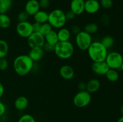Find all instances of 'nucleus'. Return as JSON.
Here are the masks:
<instances>
[{
  "mask_svg": "<svg viewBox=\"0 0 123 122\" xmlns=\"http://www.w3.org/2000/svg\"><path fill=\"white\" fill-rule=\"evenodd\" d=\"M2 1H3V0H0V2H1Z\"/></svg>",
  "mask_w": 123,
  "mask_h": 122,
  "instance_id": "37998d69",
  "label": "nucleus"
},
{
  "mask_svg": "<svg viewBox=\"0 0 123 122\" xmlns=\"http://www.w3.org/2000/svg\"><path fill=\"white\" fill-rule=\"evenodd\" d=\"M4 93V87L3 84L0 82V98L3 96Z\"/></svg>",
  "mask_w": 123,
  "mask_h": 122,
  "instance_id": "58836bf2",
  "label": "nucleus"
},
{
  "mask_svg": "<svg viewBox=\"0 0 123 122\" xmlns=\"http://www.w3.org/2000/svg\"><path fill=\"white\" fill-rule=\"evenodd\" d=\"M98 26L95 23H88L86 24L84 28V31L88 33L89 34L92 35L96 33L98 31Z\"/></svg>",
  "mask_w": 123,
  "mask_h": 122,
  "instance_id": "393cba45",
  "label": "nucleus"
},
{
  "mask_svg": "<svg viewBox=\"0 0 123 122\" xmlns=\"http://www.w3.org/2000/svg\"><path fill=\"white\" fill-rule=\"evenodd\" d=\"M100 7L105 9H109L113 6L112 0H99Z\"/></svg>",
  "mask_w": 123,
  "mask_h": 122,
  "instance_id": "c756f323",
  "label": "nucleus"
},
{
  "mask_svg": "<svg viewBox=\"0 0 123 122\" xmlns=\"http://www.w3.org/2000/svg\"><path fill=\"white\" fill-rule=\"evenodd\" d=\"M96 1H99V0H96Z\"/></svg>",
  "mask_w": 123,
  "mask_h": 122,
  "instance_id": "c03bdc74",
  "label": "nucleus"
},
{
  "mask_svg": "<svg viewBox=\"0 0 123 122\" xmlns=\"http://www.w3.org/2000/svg\"><path fill=\"white\" fill-rule=\"evenodd\" d=\"M91 94L86 90L79 91L74 95L73 102L78 108H84L90 104L91 102Z\"/></svg>",
  "mask_w": 123,
  "mask_h": 122,
  "instance_id": "0eeeda50",
  "label": "nucleus"
},
{
  "mask_svg": "<svg viewBox=\"0 0 123 122\" xmlns=\"http://www.w3.org/2000/svg\"><path fill=\"white\" fill-rule=\"evenodd\" d=\"M44 39H45L46 43L55 45L57 44L58 42H59L57 32L55 31V30L52 29L48 34L44 36Z\"/></svg>",
  "mask_w": 123,
  "mask_h": 122,
  "instance_id": "aec40b11",
  "label": "nucleus"
},
{
  "mask_svg": "<svg viewBox=\"0 0 123 122\" xmlns=\"http://www.w3.org/2000/svg\"><path fill=\"white\" fill-rule=\"evenodd\" d=\"M105 61L110 69L118 70L121 68L123 62V57L120 53L113 51L108 53Z\"/></svg>",
  "mask_w": 123,
  "mask_h": 122,
  "instance_id": "423d86ee",
  "label": "nucleus"
},
{
  "mask_svg": "<svg viewBox=\"0 0 123 122\" xmlns=\"http://www.w3.org/2000/svg\"><path fill=\"white\" fill-rule=\"evenodd\" d=\"M65 14H66V19H67V20H73V19H74V17H75L76 16L74 13H73V11H72L70 10L67 11V12H66V13H65Z\"/></svg>",
  "mask_w": 123,
  "mask_h": 122,
  "instance_id": "72a5a7b5",
  "label": "nucleus"
},
{
  "mask_svg": "<svg viewBox=\"0 0 123 122\" xmlns=\"http://www.w3.org/2000/svg\"><path fill=\"white\" fill-rule=\"evenodd\" d=\"M100 86L101 83L98 79H91L86 83V90L91 94L96 93L99 90Z\"/></svg>",
  "mask_w": 123,
  "mask_h": 122,
  "instance_id": "f3484780",
  "label": "nucleus"
},
{
  "mask_svg": "<svg viewBox=\"0 0 123 122\" xmlns=\"http://www.w3.org/2000/svg\"><path fill=\"white\" fill-rule=\"evenodd\" d=\"M59 73L61 77L66 80H70L74 76V71L69 65H64L61 66L59 70Z\"/></svg>",
  "mask_w": 123,
  "mask_h": 122,
  "instance_id": "4468645a",
  "label": "nucleus"
},
{
  "mask_svg": "<svg viewBox=\"0 0 123 122\" xmlns=\"http://www.w3.org/2000/svg\"><path fill=\"white\" fill-rule=\"evenodd\" d=\"M48 22L52 28L60 29L64 27L67 22L65 12L60 8H56L49 13Z\"/></svg>",
  "mask_w": 123,
  "mask_h": 122,
  "instance_id": "20e7f679",
  "label": "nucleus"
},
{
  "mask_svg": "<svg viewBox=\"0 0 123 122\" xmlns=\"http://www.w3.org/2000/svg\"><path fill=\"white\" fill-rule=\"evenodd\" d=\"M12 1H14V0H12Z\"/></svg>",
  "mask_w": 123,
  "mask_h": 122,
  "instance_id": "a18cd8bd",
  "label": "nucleus"
},
{
  "mask_svg": "<svg viewBox=\"0 0 123 122\" xmlns=\"http://www.w3.org/2000/svg\"><path fill=\"white\" fill-rule=\"evenodd\" d=\"M86 83H85V82L81 81V82H80L79 84H78V88L79 91L86 90Z\"/></svg>",
  "mask_w": 123,
  "mask_h": 122,
  "instance_id": "e433bc0d",
  "label": "nucleus"
},
{
  "mask_svg": "<svg viewBox=\"0 0 123 122\" xmlns=\"http://www.w3.org/2000/svg\"><path fill=\"white\" fill-rule=\"evenodd\" d=\"M54 53L58 58L67 60L73 56L74 52V47L73 43L68 41H59L55 45Z\"/></svg>",
  "mask_w": 123,
  "mask_h": 122,
  "instance_id": "7ed1b4c3",
  "label": "nucleus"
},
{
  "mask_svg": "<svg viewBox=\"0 0 123 122\" xmlns=\"http://www.w3.org/2000/svg\"><path fill=\"white\" fill-rule=\"evenodd\" d=\"M92 38L91 35L85 31H80L76 35L75 43L77 47L82 51L87 50L89 47L92 43Z\"/></svg>",
  "mask_w": 123,
  "mask_h": 122,
  "instance_id": "39448f33",
  "label": "nucleus"
},
{
  "mask_svg": "<svg viewBox=\"0 0 123 122\" xmlns=\"http://www.w3.org/2000/svg\"><path fill=\"white\" fill-rule=\"evenodd\" d=\"M11 19L7 14H0V28L7 29L11 25Z\"/></svg>",
  "mask_w": 123,
  "mask_h": 122,
  "instance_id": "4be33fe9",
  "label": "nucleus"
},
{
  "mask_svg": "<svg viewBox=\"0 0 123 122\" xmlns=\"http://www.w3.org/2000/svg\"><path fill=\"white\" fill-rule=\"evenodd\" d=\"M27 39L28 45L30 49L33 48H43L45 39L44 36L39 32H34Z\"/></svg>",
  "mask_w": 123,
  "mask_h": 122,
  "instance_id": "1a4fd4ad",
  "label": "nucleus"
},
{
  "mask_svg": "<svg viewBox=\"0 0 123 122\" xmlns=\"http://www.w3.org/2000/svg\"><path fill=\"white\" fill-rule=\"evenodd\" d=\"M44 51L43 48H33L30 49L28 56L34 62L40 61L44 56Z\"/></svg>",
  "mask_w": 123,
  "mask_h": 122,
  "instance_id": "2eb2a0df",
  "label": "nucleus"
},
{
  "mask_svg": "<svg viewBox=\"0 0 123 122\" xmlns=\"http://www.w3.org/2000/svg\"><path fill=\"white\" fill-rule=\"evenodd\" d=\"M48 15H49V13H47L46 11L40 10L33 16L34 20V22H38L40 24L48 22Z\"/></svg>",
  "mask_w": 123,
  "mask_h": 122,
  "instance_id": "6ab92c4d",
  "label": "nucleus"
},
{
  "mask_svg": "<svg viewBox=\"0 0 123 122\" xmlns=\"http://www.w3.org/2000/svg\"><path fill=\"white\" fill-rule=\"evenodd\" d=\"M105 75L107 80L112 83H115L117 81L120 77L118 71L113 69H109Z\"/></svg>",
  "mask_w": 123,
  "mask_h": 122,
  "instance_id": "412c9836",
  "label": "nucleus"
},
{
  "mask_svg": "<svg viewBox=\"0 0 123 122\" xmlns=\"http://www.w3.org/2000/svg\"><path fill=\"white\" fill-rule=\"evenodd\" d=\"M12 0H3L0 2V14H6L12 6Z\"/></svg>",
  "mask_w": 123,
  "mask_h": 122,
  "instance_id": "b1692460",
  "label": "nucleus"
},
{
  "mask_svg": "<svg viewBox=\"0 0 123 122\" xmlns=\"http://www.w3.org/2000/svg\"><path fill=\"white\" fill-rule=\"evenodd\" d=\"M9 46L6 41L0 39V59L4 58L8 55Z\"/></svg>",
  "mask_w": 123,
  "mask_h": 122,
  "instance_id": "5701e85b",
  "label": "nucleus"
},
{
  "mask_svg": "<svg viewBox=\"0 0 123 122\" xmlns=\"http://www.w3.org/2000/svg\"><path fill=\"white\" fill-rule=\"evenodd\" d=\"M8 67V61L6 57L0 59V71H6Z\"/></svg>",
  "mask_w": 123,
  "mask_h": 122,
  "instance_id": "7c9ffc66",
  "label": "nucleus"
},
{
  "mask_svg": "<svg viewBox=\"0 0 123 122\" xmlns=\"http://www.w3.org/2000/svg\"><path fill=\"white\" fill-rule=\"evenodd\" d=\"M57 35L59 41H68L71 38L72 32L68 28L63 27L59 29Z\"/></svg>",
  "mask_w": 123,
  "mask_h": 122,
  "instance_id": "a211bd4d",
  "label": "nucleus"
},
{
  "mask_svg": "<svg viewBox=\"0 0 123 122\" xmlns=\"http://www.w3.org/2000/svg\"><path fill=\"white\" fill-rule=\"evenodd\" d=\"M29 105L28 99L26 97L20 96L14 100V105L15 108L18 111H24L26 110Z\"/></svg>",
  "mask_w": 123,
  "mask_h": 122,
  "instance_id": "dca6fc26",
  "label": "nucleus"
},
{
  "mask_svg": "<svg viewBox=\"0 0 123 122\" xmlns=\"http://www.w3.org/2000/svg\"><path fill=\"white\" fill-rule=\"evenodd\" d=\"M117 122H123V116H121V117H120Z\"/></svg>",
  "mask_w": 123,
  "mask_h": 122,
  "instance_id": "ea45409f",
  "label": "nucleus"
},
{
  "mask_svg": "<svg viewBox=\"0 0 123 122\" xmlns=\"http://www.w3.org/2000/svg\"><path fill=\"white\" fill-rule=\"evenodd\" d=\"M41 24L39 23L38 22H34L32 23V28H33V31L34 32H38L40 29V28Z\"/></svg>",
  "mask_w": 123,
  "mask_h": 122,
  "instance_id": "4c0bfd02",
  "label": "nucleus"
},
{
  "mask_svg": "<svg viewBox=\"0 0 123 122\" xmlns=\"http://www.w3.org/2000/svg\"><path fill=\"white\" fill-rule=\"evenodd\" d=\"M70 7L76 16L80 15L85 11V0H72Z\"/></svg>",
  "mask_w": 123,
  "mask_h": 122,
  "instance_id": "ddd939ff",
  "label": "nucleus"
},
{
  "mask_svg": "<svg viewBox=\"0 0 123 122\" xmlns=\"http://www.w3.org/2000/svg\"><path fill=\"white\" fill-rule=\"evenodd\" d=\"M34 62L28 55L17 56L13 62V68L18 75L24 77L27 75L33 69Z\"/></svg>",
  "mask_w": 123,
  "mask_h": 122,
  "instance_id": "f257e3e1",
  "label": "nucleus"
},
{
  "mask_svg": "<svg viewBox=\"0 0 123 122\" xmlns=\"http://www.w3.org/2000/svg\"><path fill=\"white\" fill-rule=\"evenodd\" d=\"M43 49L44 50V52H48V53H50V52H54V49H55V45H52V44H49L48 43H44V45L43 47Z\"/></svg>",
  "mask_w": 123,
  "mask_h": 122,
  "instance_id": "2f4dec72",
  "label": "nucleus"
},
{
  "mask_svg": "<svg viewBox=\"0 0 123 122\" xmlns=\"http://www.w3.org/2000/svg\"><path fill=\"white\" fill-rule=\"evenodd\" d=\"M40 10L38 0H28L25 5V11L30 16H33Z\"/></svg>",
  "mask_w": 123,
  "mask_h": 122,
  "instance_id": "f8f14e48",
  "label": "nucleus"
},
{
  "mask_svg": "<svg viewBox=\"0 0 123 122\" xmlns=\"http://www.w3.org/2000/svg\"><path fill=\"white\" fill-rule=\"evenodd\" d=\"M99 1L96 0H86L85 1V11L88 14H93L97 13L100 9Z\"/></svg>",
  "mask_w": 123,
  "mask_h": 122,
  "instance_id": "9b49d317",
  "label": "nucleus"
},
{
  "mask_svg": "<svg viewBox=\"0 0 123 122\" xmlns=\"http://www.w3.org/2000/svg\"><path fill=\"white\" fill-rule=\"evenodd\" d=\"M29 17H30V16L25 11H22L18 14L17 19H18L19 22H23L28 21Z\"/></svg>",
  "mask_w": 123,
  "mask_h": 122,
  "instance_id": "c85d7f7f",
  "label": "nucleus"
},
{
  "mask_svg": "<svg viewBox=\"0 0 123 122\" xmlns=\"http://www.w3.org/2000/svg\"><path fill=\"white\" fill-rule=\"evenodd\" d=\"M18 122H36L34 117L29 114H25L20 117Z\"/></svg>",
  "mask_w": 123,
  "mask_h": 122,
  "instance_id": "cd10ccee",
  "label": "nucleus"
},
{
  "mask_svg": "<svg viewBox=\"0 0 123 122\" xmlns=\"http://www.w3.org/2000/svg\"><path fill=\"white\" fill-rule=\"evenodd\" d=\"M40 8L46 9L48 8L50 5V0H39L38 1Z\"/></svg>",
  "mask_w": 123,
  "mask_h": 122,
  "instance_id": "473e14b6",
  "label": "nucleus"
},
{
  "mask_svg": "<svg viewBox=\"0 0 123 122\" xmlns=\"http://www.w3.org/2000/svg\"><path fill=\"white\" fill-rule=\"evenodd\" d=\"M53 29L52 27L51 26V25L48 22L44 23L41 24L40 28V29L38 32L40 33H42L43 35L45 36L46 35L48 34L49 32L52 31Z\"/></svg>",
  "mask_w": 123,
  "mask_h": 122,
  "instance_id": "bb28decb",
  "label": "nucleus"
},
{
  "mask_svg": "<svg viewBox=\"0 0 123 122\" xmlns=\"http://www.w3.org/2000/svg\"><path fill=\"white\" fill-rule=\"evenodd\" d=\"M16 32L19 37L28 38L34 32L32 23L29 21L18 22L16 26Z\"/></svg>",
  "mask_w": 123,
  "mask_h": 122,
  "instance_id": "6e6552de",
  "label": "nucleus"
},
{
  "mask_svg": "<svg viewBox=\"0 0 123 122\" xmlns=\"http://www.w3.org/2000/svg\"><path fill=\"white\" fill-rule=\"evenodd\" d=\"M7 108L5 104L1 101H0V117H2L6 114Z\"/></svg>",
  "mask_w": 123,
  "mask_h": 122,
  "instance_id": "c9c22d12",
  "label": "nucleus"
},
{
  "mask_svg": "<svg viewBox=\"0 0 123 122\" xmlns=\"http://www.w3.org/2000/svg\"><path fill=\"white\" fill-rule=\"evenodd\" d=\"M80 31H81V29H80V26H78V25H73V26H72V28H71V32L74 33V35L78 34Z\"/></svg>",
  "mask_w": 123,
  "mask_h": 122,
  "instance_id": "f704fd0d",
  "label": "nucleus"
},
{
  "mask_svg": "<svg viewBox=\"0 0 123 122\" xmlns=\"http://www.w3.org/2000/svg\"><path fill=\"white\" fill-rule=\"evenodd\" d=\"M120 112H121L122 116H123V105H121V108H120Z\"/></svg>",
  "mask_w": 123,
  "mask_h": 122,
  "instance_id": "a19ab883",
  "label": "nucleus"
},
{
  "mask_svg": "<svg viewBox=\"0 0 123 122\" xmlns=\"http://www.w3.org/2000/svg\"><path fill=\"white\" fill-rule=\"evenodd\" d=\"M102 44L107 49H111L114 44V39L112 37L109 35L105 36L101 40Z\"/></svg>",
  "mask_w": 123,
  "mask_h": 122,
  "instance_id": "a878e982",
  "label": "nucleus"
},
{
  "mask_svg": "<svg viewBox=\"0 0 123 122\" xmlns=\"http://www.w3.org/2000/svg\"><path fill=\"white\" fill-rule=\"evenodd\" d=\"M86 51L92 62H103L108 53V49L98 41H92Z\"/></svg>",
  "mask_w": 123,
  "mask_h": 122,
  "instance_id": "f03ea898",
  "label": "nucleus"
},
{
  "mask_svg": "<svg viewBox=\"0 0 123 122\" xmlns=\"http://www.w3.org/2000/svg\"><path fill=\"white\" fill-rule=\"evenodd\" d=\"M110 68L105 61L99 62H92L91 69L94 74L98 75H105Z\"/></svg>",
  "mask_w": 123,
  "mask_h": 122,
  "instance_id": "9d476101",
  "label": "nucleus"
},
{
  "mask_svg": "<svg viewBox=\"0 0 123 122\" xmlns=\"http://www.w3.org/2000/svg\"><path fill=\"white\" fill-rule=\"evenodd\" d=\"M120 69H121V70L123 72V63H122V65H121V68H120Z\"/></svg>",
  "mask_w": 123,
  "mask_h": 122,
  "instance_id": "79ce46f5",
  "label": "nucleus"
}]
</instances>
